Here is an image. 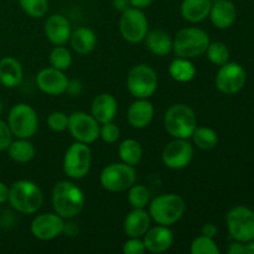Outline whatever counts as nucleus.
Returning a JSON list of instances; mask_svg holds the SVG:
<instances>
[{
  "label": "nucleus",
  "mask_w": 254,
  "mask_h": 254,
  "mask_svg": "<svg viewBox=\"0 0 254 254\" xmlns=\"http://www.w3.org/2000/svg\"><path fill=\"white\" fill-rule=\"evenodd\" d=\"M86 197L81 189L72 181H60L52 190V206L64 220L77 217L83 211Z\"/></svg>",
  "instance_id": "nucleus-1"
},
{
  "label": "nucleus",
  "mask_w": 254,
  "mask_h": 254,
  "mask_svg": "<svg viewBox=\"0 0 254 254\" xmlns=\"http://www.w3.org/2000/svg\"><path fill=\"white\" fill-rule=\"evenodd\" d=\"M149 215L156 225L173 226L183 218L186 211V202L180 195L164 193L156 196L149 202Z\"/></svg>",
  "instance_id": "nucleus-2"
},
{
  "label": "nucleus",
  "mask_w": 254,
  "mask_h": 254,
  "mask_svg": "<svg viewBox=\"0 0 254 254\" xmlns=\"http://www.w3.org/2000/svg\"><path fill=\"white\" fill-rule=\"evenodd\" d=\"M7 201L17 212L22 215H32L41 208L44 203V193L34 181L19 180L10 188Z\"/></svg>",
  "instance_id": "nucleus-3"
},
{
  "label": "nucleus",
  "mask_w": 254,
  "mask_h": 254,
  "mask_svg": "<svg viewBox=\"0 0 254 254\" xmlns=\"http://www.w3.org/2000/svg\"><path fill=\"white\" fill-rule=\"evenodd\" d=\"M164 127L173 138L189 139L197 128V117L188 104H173L164 116Z\"/></svg>",
  "instance_id": "nucleus-4"
},
{
  "label": "nucleus",
  "mask_w": 254,
  "mask_h": 254,
  "mask_svg": "<svg viewBox=\"0 0 254 254\" xmlns=\"http://www.w3.org/2000/svg\"><path fill=\"white\" fill-rule=\"evenodd\" d=\"M211 40L207 32L200 27H184L173 39V51L178 57L195 59L206 52Z\"/></svg>",
  "instance_id": "nucleus-5"
},
{
  "label": "nucleus",
  "mask_w": 254,
  "mask_h": 254,
  "mask_svg": "<svg viewBox=\"0 0 254 254\" xmlns=\"http://www.w3.org/2000/svg\"><path fill=\"white\" fill-rule=\"evenodd\" d=\"M7 124L12 135L21 139H30L36 134L39 128L37 113L27 103H17L10 109Z\"/></svg>",
  "instance_id": "nucleus-6"
},
{
  "label": "nucleus",
  "mask_w": 254,
  "mask_h": 254,
  "mask_svg": "<svg viewBox=\"0 0 254 254\" xmlns=\"http://www.w3.org/2000/svg\"><path fill=\"white\" fill-rule=\"evenodd\" d=\"M127 88L134 98H150L158 89V74L149 64H136L127 76Z\"/></svg>",
  "instance_id": "nucleus-7"
},
{
  "label": "nucleus",
  "mask_w": 254,
  "mask_h": 254,
  "mask_svg": "<svg viewBox=\"0 0 254 254\" xmlns=\"http://www.w3.org/2000/svg\"><path fill=\"white\" fill-rule=\"evenodd\" d=\"M101 185L111 192H124L135 184L136 171L126 163H113L106 166L99 176Z\"/></svg>",
  "instance_id": "nucleus-8"
},
{
  "label": "nucleus",
  "mask_w": 254,
  "mask_h": 254,
  "mask_svg": "<svg viewBox=\"0 0 254 254\" xmlns=\"http://www.w3.org/2000/svg\"><path fill=\"white\" fill-rule=\"evenodd\" d=\"M92 166V151L88 144H71L64 156V171L68 178L81 180L88 175Z\"/></svg>",
  "instance_id": "nucleus-9"
},
{
  "label": "nucleus",
  "mask_w": 254,
  "mask_h": 254,
  "mask_svg": "<svg viewBox=\"0 0 254 254\" xmlns=\"http://www.w3.org/2000/svg\"><path fill=\"white\" fill-rule=\"evenodd\" d=\"M228 233L238 242L248 243L254 240V211L246 206L231 208L226 217Z\"/></svg>",
  "instance_id": "nucleus-10"
},
{
  "label": "nucleus",
  "mask_w": 254,
  "mask_h": 254,
  "mask_svg": "<svg viewBox=\"0 0 254 254\" xmlns=\"http://www.w3.org/2000/svg\"><path fill=\"white\" fill-rule=\"evenodd\" d=\"M119 31L122 37L129 44H139L144 41L149 31V22L143 10L130 6L122 12Z\"/></svg>",
  "instance_id": "nucleus-11"
},
{
  "label": "nucleus",
  "mask_w": 254,
  "mask_h": 254,
  "mask_svg": "<svg viewBox=\"0 0 254 254\" xmlns=\"http://www.w3.org/2000/svg\"><path fill=\"white\" fill-rule=\"evenodd\" d=\"M101 124L92 114L86 112H74L68 116V130L72 138L83 144H92L99 138Z\"/></svg>",
  "instance_id": "nucleus-12"
},
{
  "label": "nucleus",
  "mask_w": 254,
  "mask_h": 254,
  "mask_svg": "<svg viewBox=\"0 0 254 254\" xmlns=\"http://www.w3.org/2000/svg\"><path fill=\"white\" fill-rule=\"evenodd\" d=\"M193 158V145L188 139L174 138L173 141L164 148L161 159L164 165L171 170L185 169Z\"/></svg>",
  "instance_id": "nucleus-13"
},
{
  "label": "nucleus",
  "mask_w": 254,
  "mask_h": 254,
  "mask_svg": "<svg viewBox=\"0 0 254 254\" xmlns=\"http://www.w3.org/2000/svg\"><path fill=\"white\" fill-rule=\"evenodd\" d=\"M247 74L245 68L237 62H230L220 66L216 76V87L223 94H235L246 84Z\"/></svg>",
  "instance_id": "nucleus-14"
},
{
  "label": "nucleus",
  "mask_w": 254,
  "mask_h": 254,
  "mask_svg": "<svg viewBox=\"0 0 254 254\" xmlns=\"http://www.w3.org/2000/svg\"><path fill=\"white\" fill-rule=\"evenodd\" d=\"M66 228L64 218L55 213H41L37 215L31 222L32 236L40 241H51L62 235Z\"/></svg>",
  "instance_id": "nucleus-15"
},
{
  "label": "nucleus",
  "mask_w": 254,
  "mask_h": 254,
  "mask_svg": "<svg viewBox=\"0 0 254 254\" xmlns=\"http://www.w3.org/2000/svg\"><path fill=\"white\" fill-rule=\"evenodd\" d=\"M69 79L67 78L64 71L46 67L42 68L36 76V84L39 89L49 96H61L67 92Z\"/></svg>",
  "instance_id": "nucleus-16"
},
{
  "label": "nucleus",
  "mask_w": 254,
  "mask_h": 254,
  "mask_svg": "<svg viewBox=\"0 0 254 254\" xmlns=\"http://www.w3.org/2000/svg\"><path fill=\"white\" fill-rule=\"evenodd\" d=\"M143 242L148 252L159 254L164 253L173 246L174 233L169 226L156 225L150 227L143 236Z\"/></svg>",
  "instance_id": "nucleus-17"
},
{
  "label": "nucleus",
  "mask_w": 254,
  "mask_h": 254,
  "mask_svg": "<svg viewBox=\"0 0 254 254\" xmlns=\"http://www.w3.org/2000/svg\"><path fill=\"white\" fill-rule=\"evenodd\" d=\"M71 32V24L64 15L54 14L45 21V35L55 46L66 45L69 41Z\"/></svg>",
  "instance_id": "nucleus-18"
},
{
  "label": "nucleus",
  "mask_w": 254,
  "mask_h": 254,
  "mask_svg": "<svg viewBox=\"0 0 254 254\" xmlns=\"http://www.w3.org/2000/svg\"><path fill=\"white\" fill-rule=\"evenodd\" d=\"M154 112V106L149 98H136L129 107L127 118L133 128L144 129L153 121Z\"/></svg>",
  "instance_id": "nucleus-19"
},
{
  "label": "nucleus",
  "mask_w": 254,
  "mask_h": 254,
  "mask_svg": "<svg viewBox=\"0 0 254 254\" xmlns=\"http://www.w3.org/2000/svg\"><path fill=\"white\" fill-rule=\"evenodd\" d=\"M151 225V217L145 208H133L124 220V232L128 237L143 238Z\"/></svg>",
  "instance_id": "nucleus-20"
},
{
  "label": "nucleus",
  "mask_w": 254,
  "mask_h": 254,
  "mask_svg": "<svg viewBox=\"0 0 254 254\" xmlns=\"http://www.w3.org/2000/svg\"><path fill=\"white\" fill-rule=\"evenodd\" d=\"M118 112V102L112 94L102 93L93 99L91 114L99 124L113 122Z\"/></svg>",
  "instance_id": "nucleus-21"
},
{
  "label": "nucleus",
  "mask_w": 254,
  "mask_h": 254,
  "mask_svg": "<svg viewBox=\"0 0 254 254\" xmlns=\"http://www.w3.org/2000/svg\"><path fill=\"white\" fill-rule=\"evenodd\" d=\"M208 17L218 29H228L237 19V10L231 0H218L212 2Z\"/></svg>",
  "instance_id": "nucleus-22"
},
{
  "label": "nucleus",
  "mask_w": 254,
  "mask_h": 254,
  "mask_svg": "<svg viewBox=\"0 0 254 254\" xmlns=\"http://www.w3.org/2000/svg\"><path fill=\"white\" fill-rule=\"evenodd\" d=\"M24 77L22 66L16 59L11 56L0 60V83L6 88H15L20 86Z\"/></svg>",
  "instance_id": "nucleus-23"
},
{
  "label": "nucleus",
  "mask_w": 254,
  "mask_h": 254,
  "mask_svg": "<svg viewBox=\"0 0 254 254\" xmlns=\"http://www.w3.org/2000/svg\"><path fill=\"white\" fill-rule=\"evenodd\" d=\"M212 2L210 0H183L181 2V16L189 22H201L210 15Z\"/></svg>",
  "instance_id": "nucleus-24"
},
{
  "label": "nucleus",
  "mask_w": 254,
  "mask_h": 254,
  "mask_svg": "<svg viewBox=\"0 0 254 254\" xmlns=\"http://www.w3.org/2000/svg\"><path fill=\"white\" fill-rule=\"evenodd\" d=\"M68 42L71 44L72 50L74 52H77L78 55H87L96 49L97 36L93 30L88 29V27H77L71 32Z\"/></svg>",
  "instance_id": "nucleus-25"
},
{
  "label": "nucleus",
  "mask_w": 254,
  "mask_h": 254,
  "mask_svg": "<svg viewBox=\"0 0 254 254\" xmlns=\"http://www.w3.org/2000/svg\"><path fill=\"white\" fill-rule=\"evenodd\" d=\"M144 41L149 51L156 56H166L173 51V37L164 30L156 29L148 31Z\"/></svg>",
  "instance_id": "nucleus-26"
},
{
  "label": "nucleus",
  "mask_w": 254,
  "mask_h": 254,
  "mask_svg": "<svg viewBox=\"0 0 254 254\" xmlns=\"http://www.w3.org/2000/svg\"><path fill=\"white\" fill-rule=\"evenodd\" d=\"M7 154L15 163L26 164L35 158L36 149L29 139L17 138L16 140L11 141L7 148Z\"/></svg>",
  "instance_id": "nucleus-27"
},
{
  "label": "nucleus",
  "mask_w": 254,
  "mask_h": 254,
  "mask_svg": "<svg viewBox=\"0 0 254 254\" xmlns=\"http://www.w3.org/2000/svg\"><path fill=\"white\" fill-rule=\"evenodd\" d=\"M169 73L174 81L179 83H188L192 81L196 74V68L189 59L176 57L169 66Z\"/></svg>",
  "instance_id": "nucleus-28"
},
{
  "label": "nucleus",
  "mask_w": 254,
  "mask_h": 254,
  "mask_svg": "<svg viewBox=\"0 0 254 254\" xmlns=\"http://www.w3.org/2000/svg\"><path fill=\"white\" fill-rule=\"evenodd\" d=\"M118 154L123 163L136 166L143 158V148L135 139H126L119 145Z\"/></svg>",
  "instance_id": "nucleus-29"
},
{
  "label": "nucleus",
  "mask_w": 254,
  "mask_h": 254,
  "mask_svg": "<svg viewBox=\"0 0 254 254\" xmlns=\"http://www.w3.org/2000/svg\"><path fill=\"white\" fill-rule=\"evenodd\" d=\"M193 144L201 150H212L218 144V135L210 127H197L191 135Z\"/></svg>",
  "instance_id": "nucleus-30"
},
{
  "label": "nucleus",
  "mask_w": 254,
  "mask_h": 254,
  "mask_svg": "<svg viewBox=\"0 0 254 254\" xmlns=\"http://www.w3.org/2000/svg\"><path fill=\"white\" fill-rule=\"evenodd\" d=\"M50 64L54 68L60 69V71H66L72 64V55L64 45L61 46H55L52 51L50 52Z\"/></svg>",
  "instance_id": "nucleus-31"
},
{
  "label": "nucleus",
  "mask_w": 254,
  "mask_h": 254,
  "mask_svg": "<svg viewBox=\"0 0 254 254\" xmlns=\"http://www.w3.org/2000/svg\"><path fill=\"white\" fill-rule=\"evenodd\" d=\"M128 201L133 208H145L150 202V191L140 184H134L128 190Z\"/></svg>",
  "instance_id": "nucleus-32"
},
{
  "label": "nucleus",
  "mask_w": 254,
  "mask_h": 254,
  "mask_svg": "<svg viewBox=\"0 0 254 254\" xmlns=\"http://www.w3.org/2000/svg\"><path fill=\"white\" fill-rule=\"evenodd\" d=\"M205 54L207 55L210 62H212L216 66H222L230 61V50L223 42H210Z\"/></svg>",
  "instance_id": "nucleus-33"
},
{
  "label": "nucleus",
  "mask_w": 254,
  "mask_h": 254,
  "mask_svg": "<svg viewBox=\"0 0 254 254\" xmlns=\"http://www.w3.org/2000/svg\"><path fill=\"white\" fill-rule=\"evenodd\" d=\"M190 252L191 254H220V250L213 238L201 235L191 242Z\"/></svg>",
  "instance_id": "nucleus-34"
},
{
  "label": "nucleus",
  "mask_w": 254,
  "mask_h": 254,
  "mask_svg": "<svg viewBox=\"0 0 254 254\" xmlns=\"http://www.w3.org/2000/svg\"><path fill=\"white\" fill-rule=\"evenodd\" d=\"M25 14L34 19L44 17L49 11V0H19Z\"/></svg>",
  "instance_id": "nucleus-35"
},
{
  "label": "nucleus",
  "mask_w": 254,
  "mask_h": 254,
  "mask_svg": "<svg viewBox=\"0 0 254 254\" xmlns=\"http://www.w3.org/2000/svg\"><path fill=\"white\" fill-rule=\"evenodd\" d=\"M119 136H121V130H119V127L117 126L116 123L108 122V123L101 124V128H99V138H101L104 143H117Z\"/></svg>",
  "instance_id": "nucleus-36"
},
{
  "label": "nucleus",
  "mask_w": 254,
  "mask_h": 254,
  "mask_svg": "<svg viewBox=\"0 0 254 254\" xmlns=\"http://www.w3.org/2000/svg\"><path fill=\"white\" fill-rule=\"evenodd\" d=\"M47 126L51 130L61 133L68 128V116L64 112H52L47 118Z\"/></svg>",
  "instance_id": "nucleus-37"
},
{
  "label": "nucleus",
  "mask_w": 254,
  "mask_h": 254,
  "mask_svg": "<svg viewBox=\"0 0 254 254\" xmlns=\"http://www.w3.org/2000/svg\"><path fill=\"white\" fill-rule=\"evenodd\" d=\"M145 252V246L141 238L129 237V240L123 245L124 254H144Z\"/></svg>",
  "instance_id": "nucleus-38"
},
{
  "label": "nucleus",
  "mask_w": 254,
  "mask_h": 254,
  "mask_svg": "<svg viewBox=\"0 0 254 254\" xmlns=\"http://www.w3.org/2000/svg\"><path fill=\"white\" fill-rule=\"evenodd\" d=\"M12 133L9 128L7 122L0 119V151L7 150L9 145L12 141Z\"/></svg>",
  "instance_id": "nucleus-39"
},
{
  "label": "nucleus",
  "mask_w": 254,
  "mask_h": 254,
  "mask_svg": "<svg viewBox=\"0 0 254 254\" xmlns=\"http://www.w3.org/2000/svg\"><path fill=\"white\" fill-rule=\"evenodd\" d=\"M227 252L230 254H246V243L235 241L230 245Z\"/></svg>",
  "instance_id": "nucleus-40"
},
{
  "label": "nucleus",
  "mask_w": 254,
  "mask_h": 254,
  "mask_svg": "<svg viewBox=\"0 0 254 254\" xmlns=\"http://www.w3.org/2000/svg\"><path fill=\"white\" fill-rule=\"evenodd\" d=\"M201 235L215 238L216 235H217V227H216L213 223H206V225H203L202 228H201Z\"/></svg>",
  "instance_id": "nucleus-41"
},
{
  "label": "nucleus",
  "mask_w": 254,
  "mask_h": 254,
  "mask_svg": "<svg viewBox=\"0 0 254 254\" xmlns=\"http://www.w3.org/2000/svg\"><path fill=\"white\" fill-rule=\"evenodd\" d=\"M131 7H136V9L144 10L146 7L150 6L154 2V0H129Z\"/></svg>",
  "instance_id": "nucleus-42"
},
{
  "label": "nucleus",
  "mask_w": 254,
  "mask_h": 254,
  "mask_svg": "<svg viewBox=\"0 0 254 254\" xmlns=\"http://www.w3.org/2000/svg\"><path fill=\"white\" fill-rule=\"evenodd\" d=\"M81 83H79L78 81H69L68 82V87H67V92L68 93H71L72 96H78L79 93H81Z\"/></svg>",
  "instance_id": "nucleus-43"
},
{
  "label": "nucleus",
  "mask_w": 254,
  "mask_h": 254,
  "mask_svg": "<svg viewBox=\"0 0 254 254\" xmlns=\"http://www.w3.org/2000/svg\"><path fill=\"white\" fill-rule=\"evenodd\" d=\"M113 7L117 11L123 12L130 7V2L129 0H113Z\"/></svg>",
  "instance_id": "nucleus-44"
},
{
  "label": "nucleus",
  "mask_w": 254,
  "mask_h": 254,
  "mask_svg": "<svg viewBox=\"0 0 254 254\" xmlns=\"http://www.w3.org/2000/svg\"><path fill=\"white\" fill-rule=\"evenodd\" d=\"M9 191L10 188H7L6 184L0 181V205H2V203L9 200Z\"/></svg>",
  "instance_id": "nucleus-45"
},
{
  "label": "nucleus",
  "mask_w": 254,
  "mask_h": 254,
  "mask_svg": "<svg viewBox=\"0 0 254 254\" xmlns=\"http://www.w3.org/2000/svg\"><path fill=\"white\" fill-rule=\"evenodd\" d=\"M246 254H254V240L246 243Z\"/></svg>",
  "instance_id": "nucleus-46"
},
{
  "label": "nucleus",
  "mask_w": 254,
  "mask_h": 254,
  "mask_svg": "<svg viewBox=\"0 0 254 254\" xmlns=\"http://www.w3.org/2000/svg\"><path fill=\"white\" fill-rule=\"evenodd\" d=\"M2 109H4V104H2V102L0 101V114L2 113Z\"/></svg>",
  "instance_id": "nucleus-47"
},
{
  "label": "nucleus",
  "mask_w": 254,
  "mask_h": 254,
  "mask_svg": "<svg viewBox=\"0 0 254 254\" xmlns=\"http://www.w3.org/2000/svg\"><path fill=\"white\" fill-rule=\"evenodd\" d=\"M211 2H216V1H218V0H210Z\"/></svg>",
  "instance_id": "nucleus-48"
}]
</instances>
